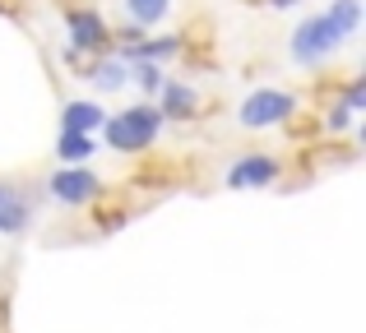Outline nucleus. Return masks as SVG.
I'll return each instance as SVG.
<instances>
[{
  "label": "nucleus",
  "instance_id": "f257e3e1",
  "mask_svg": "<svg viewBox=\"0 0 366 333\" xmlns=\"http://www.w3.org/2000/svg\"><path fill=\"white\" fill-rule=\"evenodd\" d=\"M162 111L153 107V102H134V107H121V111H112L107 121H102V144L107 148H117V153L125 158H139V153H149L153 144H158V135H162Z\"/></svg>",
  "mask_w": 366,
  "mask_h": 333
},
{
  "label": "nucleus",
  "instance_id": "f03ea898",
  "mask_svg": "<svg viewBox=\"0 0 366 333\" xmlns=\"http://www.w3.org/2000/svg\"><path fill=\"white\" fill-rule=\"evenodd\" d=\"M343 42H348V33L334 24L330 9H320V14L302 19V24L292 28V37H287V56H292L297 65H306V70H315V65H325Z\"/></svg>",
  "mask_w": 366,
  "mask_h": 333
},
{
  "label": "nucleus",
  "instance_id": "7ed1b4c3",
  "mask_svg": "<svg viewBox=\"0 0 366 333\" xmlns=\"http://www.w3.org/2000/svg\"><path fill=\"white\" fill-rule=\"evenodd\" d=\"M61 19H65V33H70V46L74 51H84V56H112V24L102 19V9H93V5H65L61 9Z\"/></svg>",
  "mask_w": 366,
  "mask_h": 333
},
{
  "label": "nucleus",
  "instance_id": "20e7f679",
  "mask_svg": "<svg viewBox=\"0 0 366 333\" xmlns=\"http://www.w3.org/2000/svg\"><path fill=\"white\" fill-rule=\"evenodd\" d=\"M297 107H302V98L287 93V88H255V93H246V102L237 107V121H242L246 130H269V125H283Z\"/></svg>",
  "mask_w": 366,
  "mask_h": 333
},
{
  "label": "nucleus",
  "instance_id": "39448f33",
  "mask_svg": "<svg viewBox=\"0 0 366 333\" xmlns=\"http://www.w3.org/2000/svg\"><path fill=\"white\" fill-rule=\"evenodd\" d=\"M102 190H107V180H102L89 163H79V167H56L51 176H46V195H51L56 204H65V208L93 204Z\"/></svg>",
  "mask_w": 366,
  "mask_h": 333
},
{
  "label": "nucleus",
  "instance_id": "423d86ee",
  "mask_svg": "<svg viewBox=\"0 0 366 333\" xmlns=\"http://www.w3.org/2000/svg\"><path fill=\"white\" fill-rule=\"evenodd\" d=\"M283 176V163L274 153H246L227 167V190H269Z\"/></svg>",
  "mask_w": 366,
  "mask_h": 333
},
{
  "label": "nucleus",
  "instance_id": "0eeeda50",
  "mask_svg": "<svg viewBox=\"0 0 366 333\" xmlns=\"http://www.w3.org/2000/svg\"><path fill=\"white\" fill-rule=\"evenodd\" d=\"M153 107L162 111V121H199L204 116V98H199V88L186 83V79H162Z\"/></svg>",
  "mask_w": 366,
  "mask_h": 333
},
{
  "label": "nucleus",
  "instance_id": "6e6552de",
  "mask_svg": "<svg viewBox=\"0 0 366 333\" xmlns=\"http://www.w3.org/2000/svg\"><path fill=\"white\" fill-rule=\"evenodd\" d=\"M28 222H33V199L19 185L0 180V236H19Z\"/></svg>",
  "mask_w": 366,
  "mask_h": 333
},
{
  "label": "nucleus",
  "instance_id": "1a4fd4ad",
  "mask_svg": "<svg viewBox=\"0 0 366 333\" xmlns=\"http://www.w3.org/2000/svg\"><path fill=\"white\" fill-rule=\"evenodd\" d=\"M93 204H98V208H93V217H89V222H93V232H98V236L121 232V227L130 222V213H134V204H125L117 190H102V195L93 199Z\"/></svg>",
  "mask_w": 366,
  "mask_h": 333
},
{
  "label": "nucleus",
  "instance_id": "9d476101",
  "mask_svg": "<svg viewBox=\"0 0 366 333\" xmlns=\"http://www.w3.org/2000/svg\"><path fill=\"white\" fill-rule=\"evenodd\" d=\"M84 79H89L98 93H121L125 83H130V65H125L117 51H112V56H93V65H89Z\"/></svg>",
  "mask_w": 366,
  "mask_h": 333
},
{
  "label": "nucleus",
  "instance_id": "9b49d317",
  "mask_svg": "<svg viewBox=\"0 0 366 333\" xmlns=\"http://www.w3.org/2000/svg\"><path fill=\"white\" fill-rule=\"evenodd\" d=\"M102 121H107V111L98 107L93 98H70L61 107V130H79V135H98Z\"/></svg>",
  "mask_w": 366,
  "mask_h": 333
},
{
  "label": "nucleus",
  "instance_id": "f8f14e48",
  "mask_svg": "<svg viewBox=\"0 0 366 333\" xmlns=\"http://www.w3.org/2000/svg\"><path fill=\"white\" fill-rule=\"evenodd\" d=\"M93 153H98V135L61 130V139H56V158H61V167H79V163H89Z\"/></svg>",
  "mask_w": 366,
  "mask_h": 333
},
{
  "label": "nucleus",
  "instance_id": "ddd939ff",
  "mask_svg": "<svg viewBox=\"0 0 366 333\" xmlns=\"http://www.w3.org/2000/svg\"><path fill=\"white\" fill-rule=\"evenodd\" d=\"M167 9H172V0H125V19H130L134 28H144V33H149L153 24H162Z\"/></svg>",
  "mask_w": 366,
  "mask_h": 333
},
{
  "label": "nucleus",
  "instance_id": "4468645a",
  "mask_svg": "<svg viewBox=\"0 0 366 333\" xmlns=\"http://www.w3.org/2000/svg\"><path fill=\"white\" fill-rule=\"evenodd\" d=\"M162 65H153V61H134L130 65V83H139V93H144V102H153L158 98V88H162Z\"/></svg>",
  "mask_w": 366,
  "mask_h": 333
},
{
  "label": "nucleus",
  "instance_id": "2eb2a0df",
  "mask_svg": "<svg viewBox=\"0 0 366 333\" xmlns=\"http://www.w3.org/2000/svg\"><path fill=\"white\" fill-rule=\"evenodd\" d=\"M283 130H287V139H302V144L315 139V135H325V130H320V111H302V107L283 121Z\"/></svg>",
  "mask_w": 366,
  "mask_h": 333
},
{
  "label": "nucleus",
  "instance_id": "dca6fc26",
  "mask_svg": "<svg viewBox=\"0 0 366 333\" xmlns=\"http://www.w3.org/2000/svg\"><path fill=\"white\" fill-rule=\"evenodd\" d=\"M330 14H334V24L352 37L362 28V0H330Z\"/></svg>",
  "mask_w": 366,
  "mask_h": 333
},
{
  "label": "nucleus",
  "instance_id": "f3484780",
  "mask_svg": "<svg viewBox=\"0 0 366 333\" xmlns=\"http://www.w3.org/2000/svg\"><path fill=\"white\" fill-rule=\"evenodd\" d=\"M339 102L352 111V116H357V111H366V74H352V79L343 83V88H339Z\"/></svg>",
  "mask_w": 366,
  "mask_h": 333
},
{
  "label": "nucleus",
  "instance_id": "a211bd4d",
  "mask_svg": "<svg viewBox=\"0 0 366 333\" xmlns=\"http://www.w3.org/2000/svg\"><path fill=\"white\" fill-rule=\"evenodd\" d=\"M61 61H65V70H74V79H84V74H89V65H93V56H84V51H74V46H65Z\"/></svg>",
  "mask_w": 366,
  "mask_h": 333
},
{
  "label": "nucleus",
  "instance_id": "6ab92c4d",
  "mask_svg": "<svg viewBox=\"0 0 366 333\" xmlns=\"http://www.w3.org/2000/svg\"><path fill=\"white\" fill-rule=\"evenodd\" d=\"M0 14H9V19H24V0H0Z\"/></svg>",
  "mask_w": 366,
  "mask_h": 333
},
{
  "label": "nucleus",
  "instance_id": "aec40b11",
  "mask_svg": "<svg viewBox=\"0 0 366 333\" xmlns=\"http://www.w3.org/2000/svg\"><path fill=\"white\" fill-rule=\"evenodd\" d=\"M264 5H274V9H292L297 0H264Z\"/></svg>",
  "mask_w": 366,
  "mask_h": 333
}]
</instances>
